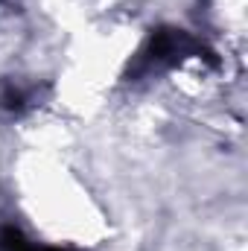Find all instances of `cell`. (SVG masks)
Segmentation results:
<instances>
[{"instance_id": "7a4b0ae2", "label": "cell", "mask_w": 248, "mask_h": 251, "mask_svg": "<svg viewBox=\"0 0 248 251\" xmlns=\"http://www.w3.org/2000/svg\"><path fill=\"white\" fill-rule=\"evenodd\" d=\"M3 105H6V108H21V105H24V94L15 91V88H9V91L3 94Z\"/></svg>"}, {"instance_id": "6da1fadb", "label": "cell", "mask_w": 248, "mask_h": 251, "mask_svg": "<svg viewBox=\"0 0 248 251\" xmlns=\"http://www.w3.org/2000/svg\"><path fill=\"white\" fill-rule=\"evenodd\" d=\"M0 251H50V249H35L18 228L6 225V228L0 231Z\"/></svg>"}]
</instances>
